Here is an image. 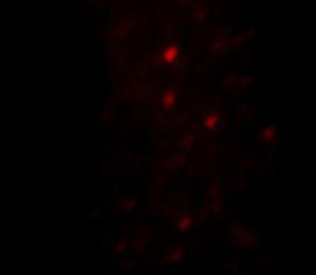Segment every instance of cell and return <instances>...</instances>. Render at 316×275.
Returning a JSON list of instances; mask_svg holds the SVG:
<instances>
[{
    "mask_svg": "<svg viewBox=\"0 0 316 275\" xmlns=\"http://www.w3.org/2000/svg\"><path fill=\"white\" fill-rule=\"evenodd\" d=\"M176 100H177L176 98V92L173 89L163 90L161 92V108H163V111H166V113L173 111L174 106H176Z\"/></svg>",
    "mask_w": 316,
    "mask_h": 275,
    "instance_id": "7a4b0ae2",
    "label": "cell"
},
{
    "mask_svg": "<svg viewBox=\"0 0 316 275\" xmlns=\"http://www.w3.org/2000/svg\"><path fill=\"white\" fill-rule=\"evenodd\" d=\"M161 60L164 65H174L179 60V46L176 43H168L161 49Z\"/></svg>",
    "mask_w": 316,
    "mask_h": 275,
    "instance_id": "6da1fadb",
    "label": "cell"
}]
</instances>
